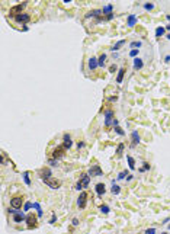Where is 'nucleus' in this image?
Returning <instances> with one entry per match:
<instances>
[{
    "label": "nucleus",
    "instance_id": "nucleus-1",
    "mask_svg": "<svg viewBox=\"0 0 170 234\" xmlns=\"http://www.w3.org/2000/svg\"><path fill=\"white\" fill-rule=\"evenodd\" d=\"M89 182H90V175H89V173H83V175L80 176L79 183L76 185V189L77 191H80V189L87 188V186H89Z\"/></svg>",
    "mask_w": 170,
    "mask_h": 234
},
{
    "label": "nucleus",
    "instance_id": "nucleus-2",
    "mask_svg": "<svg viewBox=\"0 0 170 234\" xmlns=\"http://www.w3.org/2000/svg\"><path fill=\"white\" fill-rule=\"evenodd\" d=\"M44 183L47 185V186H50L51 189H57V188L61 186V180L54 179V177H50V179H44Z\"/></svg>",
    "mask_w": 170,
    "mask_h": 234
},
{
    "label": "nucleus",
    "instance_id": "nucleus-3",
    "mask_svg": "<svg viewBox=\"0 0 170 234\" xmlns=\"http://www.w3.org/2000/svg\"><path fill=\"white\" fill-rule=\"evenodd\" d=\"M25 9V3H19V4H16V6H13V7H10V15H15V16H17V15H20L22 13V10Z\"/></svg>",
    "mask_w": 170,
    "mask_h": 234
},
{
    "label": "nucleus",
    "instance_id": "nucleus-4",
    "mask_svg": "<svg viewBox=\"0 0 170 234\" xmlns=\"http://www.w3.org/2000/svg\"><path fill=\"white\" fill-rule=\"evenodd\" d=\"M113 111H111V109H108L106 112H105V125L106 126H109L113 122Z\"/></svg>",
    "mask_w": 170,
    "mask_h": 234
},
{
    "label": "nucleus",
    "instance_id": "nucleus-5",
    "mask_svg": "<svg viewBox=\"0 0 170 234\" xmlns=\"http://www.w3.org/2000/svg\"><path fill=\"white\" fill-rule=\"evenodd\" d=\"M22 202H23V199L20 196H13L10 199V207L12 208H20L22 207Z\"/></svg>",
    "mask_w": 170,
    "mask_h": 234
},
{
    "label": "nucleus",
    "instance_id": "nucleus-6",
    "mask_svg": "<svg viewBox=\"0 0 170 234\" xmlns=\"http://www.w3.org/2000/svg\"><path fill=\"white\" fill-rule=\"evenodd\" d=\"M64 151H66V148H64V145H60V147H57L55 150H54V153H52V157L55 160L61 159L63 156H64Z\"/></svg>",
    "mask_w": 170,
    "mask_h": 234
},
{
    "label": "nucleus",
    "instance_id": "nucleus-7",
    "mask_svg": "<svg viewBox=\"0 0 170 234\" xmlns=\"http://www.w3.org/2000/svg\"><path fill=\"white\" fill-rule=\"evenodd\" d=\"M29 19H31V16L28 13H20V15L15 16V20L19 23H26V22H29Z\"/></svg>",
    "mask_w": 170,
    "mask_h": 234
},
{
    "label": "nucleus",
    "instance_id": "nucleus-8",
    "mask_svg": "<svg viewBox=\"0 0 170 234\" xmlns=\"http://www.w3.org/2000/svg\"><path fill=\"white\" fill-rule=\"evenodd\" d=\"M89 175L90 176H102V169L97 166V164H94L89 169Z\"/></svg>",
    "mask_w": 170,
    "mask_h": 234
},
{
    "label": "nucleus",
    "instance_id": "nucleus-9",
    "mask_svg": "<svg viewBox=\"0 0 170 234\" xmlns=\"http://www.w3.org/2000/svg\"><path fill=\"white\" fill-rule=\"evenodd\" d=\"M86 201H87V193L82 192L80 193V196H79V199H77V205H79L80 208H85L86 207Z\"/></svg>",
    "mask_w": 170,
    "mask_h": 234
},
{
    "label": "nucleus",
    "instance_id": "nucleus-10",
    "mask_svg": "<svg viewBox=\"0 0 170 234\" xmlns=\"http://www.w3.org/2000/svg\"><path fill=\"white\" fill-rule=\"evenodd\" d=\"M26 223H28V227L32 228V227L36 226V217H34V214H29L26 217Z\"/></svg>",
    "mask_w": 170,
    "mask_h": 234
},
{
    "label": "nucleus",
    "instance_id": "nucleus-11",
    "mask_svg": "<svg viewBox=\"0 0 170 234\" xmlns=\"http://www.w3.org/2000/svg\"><path fill=\"white\" fill-rule=\"evenodd\" d=\"M13 221L15 223H22V221H26V217L23 212H16L13 214Z\"/></svg>",
    "mask_w": 170,
    "mask_h": 234
},
{
    "label": "nucleus",
    "instance_id": "nucleus-12",
    "mask_svg": "<svg viewBox=\"0 0 170 234\" xmlns=\"http://www.w3.org/2000/svg\"><path fill=\"white\" fill-rule=\"evenodd\" d=\"M64 148H70L71 145H73V141H71V137L68 135V134H64Z\"/></svg>",
    "mask_w": 170,
    "mask_h": 234
},
{
    "label": "nucleus",
    "instance_id": "nucleus-13",
    "mask_svg": "<svg viewBox=\"0 0 170 234\" xmlns=\"http://www.w3.org/2000/svg\"><path fill=\"white\" fill-rule=\"evenodd\" d=\"M97 66H99V60H97V58L92 57V58L89 60V68H90V70H94Z\"/></svg>",
    "mask_w": 170,
    "mask_h": 234
},
{
    "label": "nucleus",
    "instance_id": "nucleus-14",
    "mask_svg": "<svg viewBox=\"0 0 170 234\" xmlns=\"http://www.w3.org/2000/svg\"><path fill=\"white\" fill-rule=\"evenodd\" d=\"M143 67H144V63H143V60L138 58V57H137V58H134V68H135V70H140V68H143Z\"/></svg>",
    "mask_w": 170,
    "mask_h": 234
},
{
    "label": "nucleus",
    "instance_id": "nucleus-15",
    "mask_svg": "<svg viewBox=\"0 0 170 234\" xmlns=\"http://www.w3.org/2000/svg\"><path fill=\"white\" fill-rule=\"evenodd\" d=\"M137 22V16L134 15V13H131L129 16H128V20H127V25L128 26H134Z\"/></svg>",
    "mask_w": 170,
    "mask_h": 234
},
{
    "label": "nucleus",
    "instance_id": "nucleus-16",
    "mask_svg": "<svg viewBox=\"0 0 170 234\" xmlns=\"http://www.w3.org/2000/svg\"><path fill=\"white\" fill-rule=\"evenodd\" d=\"M94 189H96V193H97V195H100V196H102L103 193H105V191H106V189H105V185H103V183H97Z\"/></svg>",
    "mask_w": 170,
    "mask_h": 234
},
{
    "label": "nucleus",
    "instance_id": "nucleus-17",
    "mask_svg": "<svg viewBox=\"0 0 170 234\" xmlns=\"http://www.w3.org/2000/svg\"><path fill=\"white\" fill-rule=\"evenodd\" d=\"M39 175H41V177H42V180H44V179H50V176H51V170H50V169H42Z\"/></svg>",
    "mask_w": 170,
    "mask_h": 234
},
{
    "label": "nucleus",
    "instance_id": "nucleus-18",
    "mask_svg": "<svg viewBox=\"0 0 170 234\" xmlns=\"http://www.w3.org/2000/svg\"><path fill=\"white\" fill-rule=\"evenodd\" d=\"M131 137H132V145H135V144H138V142H140V140H141L137 131H134V132L131 134Z\"/></svg>",
    "mask_w": 170,
    "mask_h": 234
},
{
    "label": "nucleus",
    "instance_id": "nucleus-19",
    "mask_svg": "<svg viewBox=\"0 0 170 234\" xmlns=\"http://www.w3.org/2000/svg\"><path fill=\"white\" fill-rule=\"evenodd\" d=\"M124 74H125V68H119V71H118V77H116V83H122Z\"/></svg>",
    "mask_w": 170,
    "mask_h": 234
},
{
    "label": "nucleus",
    "instance_id": "nucleus-20",
    "mask_svg": "<svg viewBox=\"0 0 170 234\" xmlns=\"http://www.w3.org/2000/svg\"><path fill=\"white\" fill-rule=\"evenodd\" d=\"M124 44H125V39H121V41H118L116 44H115V45H113V47H112L111 50H112V51H118L119 48H121V47L124 45Z\"/></svg>",
    "mask_w": 170,
    "mask_h": 234
},
{
    "label": "nucleus",
    "instance_id": "nucleus-21",
    "mask_svg": "<svg viewBox=\"0 0 170 234\" xmlns=\"http://www.w3.org/2000/svg\"><path fill=\"white\" fill-rule=\"evenodd\" d=\"M32 207H34L35 209H36V212H38V217H42V209H41V207H39V204H38V202H34V204H32Z\"/></svg>",
    "mask_w": 170,
    "mask_h": 234
},
{
    "label": "nucleus",
    "instance_id": "nucleus-22",
    "mask_svg": "<svg viewBox=\"0 0 170 234\" xmlns=\"http://www.w3.org/2000/svg\"><path fill=\"white\" fill-rule=\"evenodd\" d=\"M166 32V28H163V26H159L157 29H156V36H163Z\"/></svg>",
    "mask_w": 170,
    "mask_h": 234
},
{
    "label": "nucleus",
    "instance_id": "nucleus-23",
    "mask_svg": "<svg viewBox=\"0 0 170 234\" xmlns=\"http://www.w3.org/2000/svg\"><path fill=\"white\" fill-rule=\"evenodd\" d=\"M112 9H113L112 4H106V6L102 9V12H103V13H106V15H111V13H112Z\"/></svg>",
    "mask_w": 170,
    "mask_h": 234
},
{
    "label": "nucleus",
    "instance_id": "nucleus-24",
    "mask_svg": "<svg viewBox=\"0 0 170 234\" xmlns=\"http://www.w3.org/2000/svg\"><path fill=\"white\" fill-rule=\"evenodd\" d=\"M129 45H131V48H134V50H140V47L143 45V42L141 41H134V42H131Z\"/></svg>",
    "mask_w": 170,
    "mask_h": 234
},
{
    "label": "nucleus",
    "instance_id": "nucleus-25",
    "mask_svg": "<svg viewBox=\"0 0 170 234\" xmlns=\"http://www.w3.org/2000/svg\"><path fill=\"white\" fill-rule=\"evenodd\" d=\"M127 160H128V164H129V169H131V170H134V169H135V161H134V159H132L131 156H128Z\"/></svg>",
    "mask_w": 170,
    "mask_h": 234
},
{
    "label": "nucleus",
    "instance_id": "nucleus-26",
    "mask_svg": "<svg viewBox=\"0 0 170 234\" xmlns=\"http://www.w3.org/2000/svg\"><path fill=\"white\" fill-rule=\"evenodd\" d=\"M105 60H106V54H102L100 57H99V66H105Z\"/></svg>",
    "mask_w": 170,
    "mask_h": 234
},
{
    "label": "nucleus",
    "instance_id": "nucleus-27",
    "mask_svg": "<svg viewBox=\"0 0 170 234\" xmlns=\"http://www.w3.org/2000/svg\"><path fill=\"white\" fill-rule=\"evenodd\" d=\"M23 180H25L26 185H31V179H29V175H28V172L23 173Z\"/></svg>",
    "mask_w": 170,
    "mask_h": 234
},
{
    "label": "nucleus",
    "instance_id": "nucleus-28",
    "mask_svg": "<svg viewBox=\"0 0 170 234\" xmlns=\"http://www.w3.org/2000/svg\"><path fill=\"white\" fill-rule=\"evenodd\" d=\"M111 191H112V193H119V191H121V189H119L118 185L113 183V185H112V189H111Z\"/></svg>",
    "mask_w": 170,
    "mask_h": 234
},
{
    "label": "nucleus",
    "instance_id": "nucleus-29",
    "mask_svg": "<svg viewBox=\"0 0 170 234\" xmlns=\"http://www.w3.org/2000/svg\"><path fill=\"white\" fill-rule=\"evenodd\" d=\"M144 9H145V10H153V9H154V4H153V3H145V4H144Z\"/></svg>",
    "mask_w": 170,
    "mask_h": 234
},
{
    "label": "nucleus",
    "instance_id": "nucleus-30",
    "mask_svg": "<svg viewBox=\"0 0 170 234\" xmlns=\"http://www.w3.org/2000/svg\"><path fill=\"white\" fill-rule=\"evenodd\" d=\"M115 132L119 134V135H125V132L122 131V128H121V126H115Z\"/></svg>",
    "mask_w": 170,
    "mask_h": 234
},
{
    "label": "nucleus",
    "instance_id": "nucleus-31",
    "mask_svg": "<svg viewBox=\"0 0 170 234\" xmlns=\"http://www.w3.org/2000/svg\"><path fill=\"white\" fill-rule=\"evenodd\" d=\"M100 211H102L103 214H108V212H109V207H108V205H102V207H100Z\"/></svg>",
    "mask_w": 170,
    "mask_h": 234
},
{
    "label": "nucleus",
    "instance_id": "nucleus-32",
    "mask_svg": "<svg viewBox=\"0 0 170 234\" xmlns=\"http://www.w3.org/2000/svg\"><path fill=\"white\" fill-rule=\"evenodd\" d=\"M122 151H124V144H119L118 148H116V154H121Z\"/></svg>",
    "mask_w": 170,
    "mask_h": 234
},
{
    "label": "nucleus",
    "instance_id": "nucleus-33",
    "mask_svg": "<svg viewBox=\"0 0 170 234\" xmlns=\"http://www.w3.org/2000/svg\"><path fill=\"white\" fill-rule=\"evenodd\" d=\"M148 169H150V164H148V163H144V166L140 169V172H145V170H148Z\"/></svg>",
    "mask_w": 170,
    "mask_h": 234
},
{
    "label": "nucleus",
    "instance_id": "nucleus-34",
    "mask_svg": "<svg viewBox=\"0 0 170 234\" xmlns=\"http://www.w3.org/2000/svg\"><path fill=\"white\" fill-rule=\"evenodd\" d=\"M50 164H51V166H57V164H58V160L51 159V160H50Z\"/></svg>",
    "mask_w": 170,
    "mask_h": 234
},
{
    "label": "nucleus",
    "instance_id": "nucleus-35",
    "mask_svg": "<svg viewBox=\"0 0 170 234\" xmlns=\"http://www.w3.org/2000/svg\"><path fill=\"white\" fill-rule=\"evenodd\" d=\"M137 54H138V50H131V52H129L131 57H137Z\"/></svg>",
    "mask_w": 170,
    "mask_h": 234
},
{
    "label": "nucleus",
    "instance_id": "nucleus-36",
    "mask_svg": "<svg viewBox=\"0 0 170 234\" xmlns=\"http://www.w3.org/2000/svg\"><path fill=\"white\" fill-rule=\"evenodd\" d=\"M145 234H156V228H148L145 231Z\"/></svg>",
    "mask_w": 170,
    "mask_h": 234
},
{
    "label": "nucleus",
    "instance_id": "nucleus-37",
    "mask_svg": "<svg viewBox=\"0 0 170 234\" xmlns=\"http://www.w3.org/2000/svg\"><path fill=\"white\" fill-rule=\"evenodd\" d=\"M125 176H128V173L127 172H122V173H119V176H118V179H124Z\"/></svg>",
    "mask_w": 170,
    "mask_h": 234
},
{
    "label": "nucleus",
    "instance_id": "nucleus-38",
    "mask_svg": "<svg viewBox=\"0 0 170 234\" xmlns=\"http://www.w3.org/2000/svg\"><path fill=\"white\" fill-rule=\"evenodd\" d=\"M31 207H32V204H31V202H26V204H25V211H28Z\"/></svg>",
    "mask_w": 170,
    "mask_h": 234
},
{
    "label": "nucleus",
    "instance_id": "nucleus-39",
    "mask_svg": "<svg viewBox=\"0 0 170 234\" xmlns=\"http://www.w3.org/2000/svg\"><path fill=\"white\" fill-rule=\"evenodd\" d=\"M109 70H111V73H115V71H116V67H115V66H111V68H109Z\"/></svg>",
    "mask_w": 170,
    "mask_h": 234
},
{
    "label": "nucleus",
    "instance_id": "nucleus-40",
    "mask_svg": "<svg viewBox=\"0 0 170 234\" xmlns=\"http://www.w3.org/2000/svg\"><path fill=\"white\" fill-rule=\"evenodd\" d=\"M73 226H79V220H77V218L73 220Z\"/></svg>",
    "mask_w": 170,
    "mask_h": 234
},
{
    "label": "nucleus",
    "instance_id": "nucleus-41",
    "mask_svg": "<svg viewBox=\"0 0 170 234\" xmlns=\"http://www.w3.org/2000/svg\"><path fill=\"white\" fill-rule=\"evenodd\" d=\"M77 147H79V148H82V147H85V142H77Z\"/></svg>",
    "mask_w": 170,
    "mask_h": 234
},
{
    "label": "nucleus",
    "instance_id": "nucleus-42",
    "mask_svg": "<svg viewBox=\"0 0 170 234\" xmlns=\"http://www.w3.org/2000/svg\"><path fill=\"white\" fill-rule=\"evenodd\" d=\"M50 223H51V224L55 223V214H52V218H51V221H50Z\"/></svg>",
    "mask_w": 170,
    "mask_h": 234
},
{
    "label": "nucleus",
    "instance_id": "nucleus-43",
    "mask_svg": "<svg viewBox=\"0 0 170 234\" xmlns=\"http://www.w3.org/2000/svg\"><path fill=\"white\" fill-rule=\"evenodd\" d=\"M112 17H113V13H111V15H106V19H108V20H111Z\"/></svg>",
    "mask_w": 170,
    "mask_h": 234
},
{
    "label": "nucleus",
    "instance_id": "nucleus-44",
    "mask_svg": "<svg viewBox=\"0 0 170 234\" xmlns=\"http://www.w3.org/2000/svg\"><path fill=\"white\" fill-rule=\"evenodd\" d=\"M164 61H166V63H170V55H166V58H164Z\"/></svg>",
    "mask_w": 170,
    "mask_h": 234
},
{
    "label": "nucleus",
    "instance_id": "nucleus-45",
    "mask_svg": "<svg viewBox=\"0 0 170 234\" xmlns=\"http://www.w3.org/2000/svg\"><path fill=\"white\" fill-rule=\"evenodd\" d=\"M112 124H113V126H118V119H113V122H112Z\"/></svg>",
    "mask_w": 170,
    "mask_h": 234
},
{
    "label": "nucleus",
    "instance_id": "nucleus-46",
    "mask_svg": "<svg viewBox=\"0 0 170 234\" xmlns=\"http://www.w3.org/2000/svg\"><path fill=\"white\" fill-rule=\"evenodd\" d=\"M166 38H167V39L170 41V33H167V35H166Z\"/></svg>",
    "mask_w": 170,
    "mask_h": 234
},
{
    "label": "nucleus",
    "instance_id": "nucleus-47",
    "mask_svg": "<svg viewBox=\"0 0 170 234\" xmlns=\"http://www.w3.org/2000/svg\"><path fill=\"white\" fill-rule=\"evenodd\" d=\"M166 29H169V31H170V25H167V28H166Z\"/></svg>",
    "mask_w": 170,
    "mask_h": 234
},
{
    "label": "nucleus",
    "instance_id": "nucleus-48",
    "mask_svg": "<svg viewBox=\"0 0 170 234\" xmlns=\"http://www.w3.org/2000/svg\"><path fill=\"white\" fill-rule=\"evenodd\" d=\"M167 19H169V20H170V15H167Z\"/></svg>",
    "mask_w": 170,
    "mask_h": 234
}]
</instances>
